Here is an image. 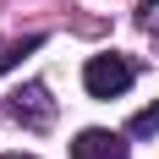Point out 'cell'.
Wrapping results in <instances>:
<instances>
[{"mask_svg":"<svg viewBox=\"0 0 159 159\" xmlns=\"http://www.w3.org/2000/svg\"><path fill=\"white\" fill-rule=\"evenodd\" d=\"M0 121H6V126L44 132L49 121H55V99H49V88H44V82H22V88H11V93L0 99Z\"/></svg>","mask_w":159,"mask_h":159,"instance_id":"6da1fadb","label":"cell"},{"mask_svg":"<svg viewBox=\"0 0 159 159\" xmlns=\"http://www.w3.org/2000/svg\"><path fill=\"white\" fill-rule=\"evenodd\" d=\"M132 77H137V66H132L126 55H88V66H82L88 99H121L132 88Z\"/></svg>","mask_w":159,"mask_h":159,"instance_id":"7a4b0ae2","label":"cell"},{"mask_svg":"<svg viewBox=\"0 0 159 159\" xmlns=\"http://www.w3.org/2000/svg\"><path fill=\"white\" fill-rule=\"evenodd\" d=\"M71 159H132V154H126V132H104V126L77 132Z\"/></svg>","mask_w":159,"mask_h":159,"instance_id":"3957f363","label":"cell"},{"mask_svg":"<svg viewBox=\"0 0 159 159\" xmlns=\"http://www.w3.org/2000/svg\"><path fill=\"white\" fill-rule=\"evenodd\" d=\"M126 137H137V143H143V137H159V99L148 104V110H137V115L126 121Z\"/></svg>","mask_w":159,"mask_h":159,"instance_id":"277c9868","label":"cell"},{"mask_svg":"<svg viewBox=\"0 0 159 159\" xmlns=\"http://www.w3.org/2000/svg\"><path fill=\"white\" fill-rule=\"evenodd\" d=\"M39 44H44V39H39V33H33V39H22V44H6V49H0V71H11V66L22 61V55H28V49H39Z\"/></svg>","mask_w":159,"mask_h":159,"instance_id":"5b68a950","label":"cell"},{"mask_svg":"<svg viewBox=\"0 0 159 159\" xmlns=\"http://www.w3.org/2000/svg\"><path fill=\"white\" fill-rule=\"evenodd\" d=\"M137 28H143V33H159V0H137Z\"/></svg>","mask_w":159,"mask_h":159,"instance_id":"8992f818","label":"cell"},{"mask_svg":"<svg viewBox=\"0 0 159 159\" xmlns=\"http://www.w3.org/2000/svg\"><path fill=\"white\" fill-rule=\"evenodd\" d=\"M0 159H33V154H0Z\"/></svg>","mask_w":159,"mask_h":159,"instance_id":"52a82bcc","label":"cell"}]
</instances>
